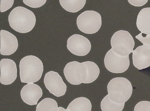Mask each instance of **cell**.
<instances>
[{"label": "cell", "mask_w": 150, "mask_h": 111, "mask_svg": "<svg viewBox=\"0 0 150 111\" xmlns=\"http://www.w3.org/2000/svg\"><path fill=\"white\" fill-rule=\"evenodd\" d=\"M92 105L90 100L86 97H80L72 100L68 105V111H91Z\"/></svg>", "instance_id": "9a60e30c"}, {"label": "cell", "mask_w": 150, "mask_h": 111, "mask_svg": "<svg viewBox=\"0 0 150 111\" xmlns=\"http://www.w3.org/2000/svg\"><path fill=\"white\" fill-rule=\"evenodd\" d=\"M135 38L139 40L143 45L150 47V35H144L141 33L135 36Z\"/></svg>", "instance_id": "7402d4cb"}, {"label": "cell", "mask_w": 150, "mask_h": 111, "mask_svg": "<svg viewBox=\"0 0 150 111\" xmlns=\"http://www.w3.org/2000/svg\"><path fill=\"white\" fill-rule=\"evenodd\" d=\"M36 18L31 11L23 7L14 8L8 16L10 27L16 31L21 33L29 32L34 27Z\"/></svg>", "instance_id": "7a4b0ae2"}, {"label": "cell", "mask_w": 150, "mask_h": 111, "mask_svg": "<svg viewBox=\"0 0 150 111\" xmlns=\"http://www.w3.org/2000/svg\"><path fill=\"white\" fill-rule=\"evenodd\" d=\"M0 52L2 55H10L15 53L18 47L16 37L7 31L1 30L0 32Z\"/></svg>", "instance_id": "8fae6325"}, {"label": "cell", "mask_w": 150, "mask_h": 111, "mask_svg": "<svg viewBox=\"0 0 150 111\" xmlns=\"http://www.w3.org/2000/svg\"><path fill=\"white\" fill-rule=\"evenodd\" d=\"M20 76L22 83H33L39 80L43 71L41 60L33 55L26 56L20 61Z\"/></svg>", "instance_id": "3957f363"}, {"label": "cell", "mask_w": 150, "mask_h": 111, "mask_svg": "<svg viewBox=\"0 0 150 111\" xmlns=\"http://www.w3.org/2000/svg\"><path fill=\"white\" fill-rule=\"evenodd\" d=\"M76 24L81 31L86 34H94L97 32L101 27V17L96 11L87 10L78 16Z\"/></svg>", "instance_id": "8992f818"}, {"label": "cell", "mask_w": 150, "mask_h": 111, "mask_svg": "<svg viewBox=\"0 0 150 111\" xmlns=\"http://www.w3.org/2000/svg\"><path fill=\"white\" fill-rule=\"evenodd\" d=\"M104 63L105 68L109 71L115 73L125 72L130 64L129 56H120L114 52L111 48L106 53Z\"/></svg>", "instance_id": "52a82bcc"}, {"label": "cell", "mask_w": 150, "mask_h": 111, "mask_svg": "<svg viewBox=\"0 0 150 111\" xmlns=\"http://www.w3.org/2000/svg\"><path fill=\"white\" fill-rule=\"evenodd\" d=\"M124 105L125 103H118L112 101L108 95L103 98L100 103L102 111H122Z\"/></svg>", "instance_id": "e0dca14e"}, {"label": "cell", "mask_w": 150, "mask_h": 111, "mask_svg": "<svg viewBox=\"0 0 150 111\" xmlns=\"http://www.w3.org/2000/svg\"><path fill=\"white\" fill-rule=\"evenodd\" d=\"M14 1V0H1L0 12H4L11 8L13 4Z\"/></svg>", "instance_id": "44dd1931"}, {"label": "cell", "mask_w": 150, "mask_h": 111, "mask_svg": "<svg viewBox=\"0 0 150 111\" xmlns=\"http://www.w3.org/2000/svg\"><path fill=\"white\" fill-rule=\"evenodd\" d=\"M63 71L67 80L73 85L91 83L97 78L100 74L97 65L91 61L70 62L66 65Z\"/></svg>", "instance_id": "6da1fadb"}, {"label": "cell", "mask_w": 150, "mask_h": 111, "mask_svg": "<svg viewBox=\"0 0 150 111\" xmlns=\"http://www.w3.org/2000/svg\"><path fill=\"white\" fill-rule=\"evenodd\" d=\"M67 49L72 54L77 56L86 55L90 51L91 45L86 37L77 34L73 35L67 39Z\"/></svg>", "instance_id": "9c48e42d"}, {"label": "cell", "mask_w": 150, "mask_h": 111, "mask_svg": "<svg viewBox=\"0 0 150 111\" xmlns=\"http://www.w3.org/2000/svg\"><path fill=\"white\" fill-rule=\"evenodd\" d=\"M60 5L66 11L71 12H78L84 6L86 0H59Z\"/></svg>", "instance_id": "2e32d148"}, {"label": "cell", "mask_w": 150, "mask_h": 111, "mask_svg": "<svg viewBox=\"0 0 150 111\" xmlns=\"http://www.w3.org/2000/svg\"><path fill=\"white\" fill-rule=\"evenodd\" d=\"M58 111H68L67 109H65L64 108L61 107H58Z\"/></svg>", "instance_id": "cb8c5ba5"}, {"label": "cell", "mask_w": 150, "mask_h": 111, "mask_svg": "<svg viewBox=\"0 0 150 111\" xmlns=\"http://www.w3.org/2000/svg\"><path fill=\"white\" fill-rule=\"evenodd\" d=\"M134 111H150V101H142L135 106Z\"/></svg>", "instance_id": "ffe728a7"}, {"label": "cell", "mask_w": 150, "mask_h": 111, "mask_svg": "<svg viewBox=\"0 0 150 111\" xmlns=\"http://www.w3.org/2000/svg\"><path fill=\"white\" fill-rule=\"evenodd\" d=\"M44 82L46 88L55 96L58 97L65 95L67 86L57 72L51 71L46 73Z\"/></svg>", "instance_id": "ba28073f"}, {"label": "cell", "mask_w": 150, "mask_h": 111, "mask_svg": "<svg viewBox=\"0 0 150 111\" xmlns=\"http://www.w3.org/2000/svg\"><path fill=\"white\" fill-rule=\"evenodd\" d=\"M58 107L57 102L50 98H46L37 105L36 111H58Z\"/></svg>", "instance_id": "ac0fdd59"}, {"label": "cell", "mask_w": 150, "mask_h": 111, "mask_svg": "<svg viewBox=\"0 0 150 111\" xmlns=\"http://www.w3.org/2000/svg\"><path fill=\"white\" fill-rule=\"evenodd\" d=\"M42 95V90L38 85L30 83L24 85L21 91L23 101L29 105H36Z\"/></svg>", "instance_id": "7c38bea8"}, {"label": "cell", "mask_w": 150, "mask_h": 111, "mask_svg": "<svg viewBox=\"0 0 150 111\" xmlns=\"http://www.w3.org/2000/svg\"><path fill=\"white\" fill-rule=\"evenodd\" d=\"M107 88L110 99L118 103H125L132 94V87L131 82L124 77L112 79L108 83Z\"/></svg>", "instance_id": "277c9868"}, {"label": "cell", "mask_w": 150, "mask_h": 111, "mask_svg": "<svg viewBox=\"0 0 150 111\" xmlns=\"http://www.w3.org/2000/svg\"><path fill=\"white\" fill-rule=\"evenodd\" d=\"M136 25L142 33L150 35V7L144 8L137 16Z\"/></svg>", "instance_id": "5bb4252c"}, {"label": "cell", "mask_w": 150, "mask_h": 111, "mask_svg": "<svg viewBox=\"0 0 150 111\" xmlns=\"http://www.w3.org/2000/svg\"><path fill=\"white\" fill-rule=\"evenodd\" d=\"M0 82L4 85L12 84L17 77V69L15 62L12 60L3 58L0 61Z\"/></svg>", "instance_id": "30bf717a"}, {"label": "cell", "mask_w": 150, "mask_h": 111, "mask_svg": "<svg viewBox=\"0 0 150 111\" xmlns=\"http://www.w3.org/2000/svg\"><path fill=\"white\" fill-rule=\"evenodd\" d=\"M111 49L116 53L122 56H129L132 53L134 42L127 31L120 30L115 32L111 39Z\"/></svg>", "instance_id": "5b68a950"}, {"label": "cell", "mask_w": 150, "mask_h": 111, "mask_svg": "<svg viewBox=\"0 0 150 111\" xmlns=\"http://www.w3.org/2000/svg\"><path fill=\"white\" fill-rule=\"evenodd\" d=\"M131 4L135 6H141L145 4L148 0H128Z\"/></svg>", "instance_id": "603a6c76"}, {"label": "cell", "mask_w": 150, "mask_h": 111, "mask_svg": "<svg viewBox=\"0 0 150 111\" xmlns=\"http://www.w3.org/2000/svg\"><path fill=\"white\" fill-rule=\"evenodd\" d=\"M23 3L26 5L32 8H39L44 5L46 0H23Z\"/></svg>", "instance_id": "d6986e66"}, {"label": "cell", "mask_w": 150, "mask_h": 111, "mask_svg": "<svg viewBox=\"0 0 150 111\" xmlns=\"http://www.w3.org/2000/svg\"><path fill=\"white\" fill-rule=\"evenodd\" d=\"M132 60L134 65L139 70L150 66V47L144 45L139 46L133 50Z\"/></svg>", "instance_id": "4fadbf2b"}]
</instances>
